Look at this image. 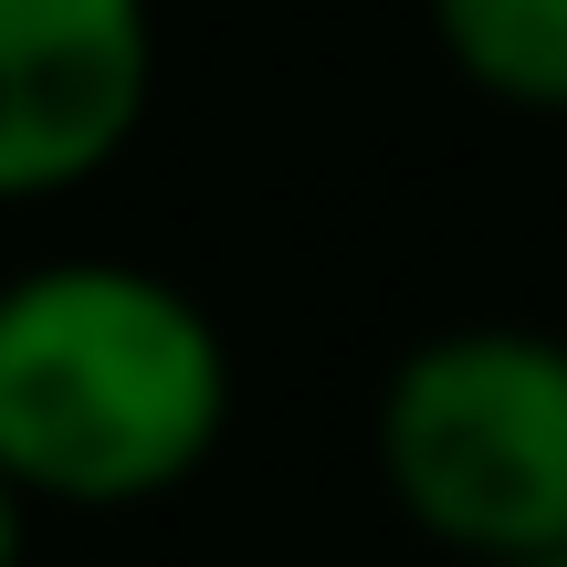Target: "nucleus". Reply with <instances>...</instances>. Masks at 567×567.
Returning <instances> with one entry per match:
<instances>
[{"label": "nucleus", "mask_w": 567, "mask_h": 567, "mask_svg": "<svg viewBox=\"0 0 567 567\" xmlns=\"http://www.w3.org/2000/svg\"><path fill=\"white\" fill-rule=\"evenodd\" d=\"M231 400V337L179 274L126 252L0 274V473L32 515L168 505L221 463Z\"/></svg>", "instance_id": "1"}, {"label": "nucleus", "mask_w": 567, "mask_h": 567, "mask_svg": "<svg viewBox=\"0 0 567 567\" xmlns=\"http://www.w3.org/2000/svg\"><path fill=\"white\" fill-rule=\"evenodd\" d=\"M158 105L147 0H0V210L74 200Z\"/></svg>", "instance_id": "3"}, {"label": "nucleus", "mask_w": 567, "mask_h": 567, "mask_svg": "<svg viewBox=\"0 0 567 567\" xmlns=\"http://www.w3.org/2000/svg\"><path fill=\"white\" fill-rule=\"evenodd\" d=\"M505 567H567V547H557V557H505Z\"/></svg>", "instance_id": "6"}, {"label": "nucleus", "mask_w": 567, "mask_h": 567, "mask_svg": "<svg viewBox=\"0 0 567 567\" xmlns=\"http://www.w3.org/2000/svg\"><path fill=\"white\" fill-rule=\"evenodd\" d=\"M32 557V505L11 494V473H0V567H21Z\"/></svg>", "instance_id": "5"}, {"label": "nucleus", "mask_w": 567, "mask_h": 567, "mask_svg": "<svg viewBox=\"0 0 567 567\" xmlns=\"http://www.w3.org/2000/svg\"><path fill=\"white\" fill-rule=\"evenodd\" d=\"M389 505L452 567L567 547V337L515 316L431 326L368 410Z\"/></svg>", "instance_id": "2"}, {"label": "nucleus", "mask_w": 567, "mask_h": 567, "mask_svg": "<svg viewBox=\"0 0 567 567\" xmlns=\"http://www.w3.org/2000/svg\"><path fill=\"white\" fill-rule=\"evenodd\" d=\"M442 63L505 116H567V0H421Z\"/></svg>", "instance_id": "4"}]
</instances>
